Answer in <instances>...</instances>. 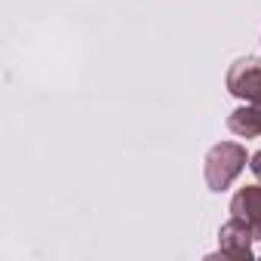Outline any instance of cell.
<instances>
[{
    "mask_svg": "<svg viewBox=\"0 0 261 261\" xmlns=\"http://www.w3.org/2000/svg\"><path fill=\"white\" fill-rule=\"evenodd\" d=\"M246 163H249L246 148L237 142H218L215 148H209L206 166H203L209 191H227L233 185V178L246 169Z\"/></svg>",
    "mask_w": 261,
    "mask_h": 261,
    "instance_id": "cell-1",
    "label": "cell"
},
{
    "mask_svg": "<svg viewBox=\"0 0 261 261\" xmlns=\"http://www.w3.org/2000/svg\"><path fill=\"white\" fill-rule=\"evenodd\" d=\"M227 92L243 98L246 105L261 108V62L258 59H237L227 71Z\"/></svg>",
    "mask_w": 261,
    "mask_h": 261,
    "instance_id": "cell-2",
    "label": "cell"
},
{
    "mask_svg": "<svg viewBox=\"0 0 261 261\" xmlns=\"http://www.w3.org/2000/svg\"><path fill=\"white\" fill-rule=\"evenodd\" d=\"M252 227L240 218H230L227 224H221L218 230V249L224 258H233V261H249L252 258Z\"/></svg>",
    "mask_w": 261,
    "mask_h": 261,
    "instance_id": "cell-3",
    "label": "cell"
},
{
    "mask_svg": "<svg viewBox=\"0 0 261 261\" xmlns=\"http://www.w3.org/2000/svg\"><path fill=\"white\" fill-rule=\"evenodd\" d=\"M230 215L246 221L255 233V240H261V185H246L233 194L230 200Z\"/></svg>",
    "mask_w": 261,
    "mask_h": 261,
    "instance_id": "cell-4",
    "label": "cell"
},
{
    "mask_svg": "<svg viewBox=\"0 0 261 261\" xmlns=\"http://www.w3.org/2000/svg\"><path fill=\"white\" fill-rule=\"evenodd\" d=\"M227 129L240 139H258L261 136V108L243 105L227 117Z\"/></svg>",
    "mask_w": 261,
    "mask_h": 261,
    "instance_id": "cell-5",
    "label": "cell"
},
{
    "mask_svg": "<svg viewBox=\"0 0 261 261\" xmlns=\"http://www.w3.org/2000/svg\"><path fill=\"white\" fill-rule=\"evenodd\" d=\"M249 169H252V172L261 178V151H258V154H252V160H249Z\"/></svg>",
    "mask_w": 261,
    "mask_h": 261,
    "instance_id": "cell-6",
    "label": "cell"
}]
</instances>
